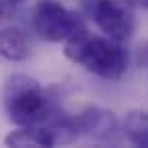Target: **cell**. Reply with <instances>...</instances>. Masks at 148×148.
Returning a JSON list of instances; mask_svg holds the SVG:
<instances>
[{
  "label": "cell",
  "instance_id": "ba28073f",
  "mask_svg": "<svg viewBox=\"0 0 148 148\" xmlns=\"http://www.w3.org/2000/svg\"><path fill=\"white\" fill-rule=\"evenodd\" d=\"M122 134L134 146L148 148V112H144V110L128 112L122 122Z\"/></svg>",
  "mask_w": 148,
  "mask_h": 148
},
{
  "label": "cell",
  "instance_id": "8992f818",
  "mask_svg": "<svg viewBox=\"0 0 148 148\" xmlns=\"http://www.w3.org/2000/svg\"><path fill=\"white\" fill-rule=\"evenodd\" d=\"M31 57V45L23 31L14 27L0 29V59L6 61H27Z\"/></svg>",
  "mask_w": 148,
  "mask_h": 148
},
{
  "label": "cell",
  "instance_id": "9c48e42d",
  "mask_svg": "<svg viewBox=\"0 0 148 148\" xmlns=\"http://www.w3.org/2000/svg\"><path fill=\"white\" fill-rule=\"evenodd\" d=\"M130 6H136V8H144L148 10V0H126Z\"/></svg>",
  "mask_w": 148,
  "mask_h": 148
},
{
  "label": "cell",
  "instance_id": "7a4b0ae2",
  "mask_svg": "<svg viewBox=\"0 0 148 148\" xmlns=\"http://www.w3.org/2000/svg\"><path fill=\"white\" fill-rule=\"evenodd\" d=\"M4 110L12 124L37 126L57 110V103L37 79L14 73L4 83Z\"/></svg>",
  "mask_w": 148,
  "mask_h": 148
},
{
  "label": "cell",
  "instance_id": "52a82bcc",
  "mask_svg": "<svg viewBox=\"0 0 148 148\" xmlns=\"http://www.w3.org/2000/svg\"><path fill=\"white\" fill-rule=\"evenodd\" d=\"M6 146H55V140L51 136V132L43 126H21L18 130H12L6 138H4Z\"/></svg>",
  "mask_w": 148,
  "mask_h": 148
},
{
  "label": "cell",
  "instance_id": "5b68a950",
  "mask_svg": "<svg viewBox=\"0 0 148 148\" xmlns=\"http://www.w3.org/2000/svg\"><path fill=\"white\" fill-rule=\"evenodd\" d=\"M75 126L79 136H87L95 142H114L118 136V120L114 112L99 108V106H87L75 116Z\"/></svg>",
  "mask_w": 148,
  "mask_h": 148
},
{
  "label": "cell",
  "instance_id": "8fae6325",
  "mask_svg": "<svg viewBox=\"0 0 148 148\" xmlns=\"http://www.w3.org/2000/svg\"><path fill=\"white\" fill-rule=\"evenodd\" d=\"M12 2H23V0H12Z\"/></svg>",
  "mask_w": 148,
  "mask_h": 148
},
{
  "label": "cell",
  "instance_id": "30bf717a",
  "mask_svg": "<svg viewBox=\"0 0 148 148\" xmlns=\"http://www.w3.org/2000/svg\"><path fill=\"white\" fill-rule=\"evenodd\" d=\"M6 14V4H4V0H0V18H4Z\"/></svg>",
  "mask_w": 148,
  "mask_h": 148
},
{
  "label": "cell",
  "instance_id": "277c9868",
  "mask_svg": "<svg viewBox=\"0 0 148 148\" xmlns=\"http://www.w3.org/2000/svg\"><path fill=\"white\" fill-rule=\"evenodd\" d=\"M33 29L47 43H61L83 29L81 18L57 0H39L33 10Z\"/></svg>",
  "mask_w": 148,
  "mask_h": 148
},
{
  "label": "cell",
  "instance_id": "6da1fadb",
  "mask_svg": "<svg viewBox=\"0 0 148 148\" xmlns=\"http://www.w3.org/2000/svg\"><path fill=\"white\" fill-rule=\"evenodd\" d=\"M65 57L89 73L101 79H122L128 71V51L122 47L120 41L110 37H97L79 29L65 41Z\"/></svg>",
  "mask_w": 148,
  "mask_h": 148
},
{
  "label": "cell",
  "instance_id": "3957f363",
  "mask_svg": "<svg viewBox=\"0 0 148 148\" xmlns=\"http://www.w3.org/2000/svg\"><path fill=\"white\" fill-rule=\"evenodd\" d=\"M81 8L106 37L120 43L132 37L136 18L126 0H81Z\"/></svg>",
  "mask_w": 148,
  "mask_h": 148
}]
</instances>
